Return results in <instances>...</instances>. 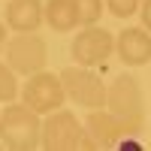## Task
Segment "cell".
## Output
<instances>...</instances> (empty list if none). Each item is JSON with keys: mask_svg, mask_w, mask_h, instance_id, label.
<instances>
[{"mask_svg": "<svg viewBox=\"0 0 151 151\" xmlns=\"http://www.w3.org/2000/svg\"><path fill=\"white\" fill-rule=\"evenodd\" d=\"M60 82H64V91L76 106L82 109H103L106 106V91L109 85H103V79L94 73V67H67L60 70Z\"/></svg>", "mask_w": 151, "mask_h": 151, "instance_id": "cell-4", "label": "cell"}, {"mask_svg": "<svg viewBox=\"0 0 151 151\" xmlns=\"http://www.w3.org/2000/svg\"><path fill=\"white\" fill-rule=\"evenodd\" d=\"M18 94H21V88H18V73L12 70L9 64L0 60V103H12Z\"/></svg>", "mask_w": 151, "mask_h": 151, "instance_id": "cell-12", "label": "cell"}, {"mask_svg": "<svg viewBox=\"0 0 151 151\" xmlns=\"http://www.w3.org/2000/svg\"><path fill=\"white\" fill-rule=\"evenodd\" d=\"M45 24L58 33H70L79 27V12L73 0H48L45 3Z\"/></svg>", "mask_w": 151, "mask_h": 151, "instance_id": "cell-11", "label": "cell"}, {"mask_svg": "<svg viewBox=\"0 0 151 151\" xmlns=\"http://www.w3.org/2000/svg\"><path fill=\"white\" fill-rule=\"evenodd\" d=\"M6 42H9V40H6V24L0 21V52H3V48H6Z\"/></svg>", "mask_w": 151, "mask_h": 151, "instance_id": "cell-16", "label": "cell"}, {"mask_svg": "<svg viewBox=\"0 0 151 151\" xmlns=\"http://www.w3.org/2000/svg\"><path fill=\"white\" fill-rule=\"evenodd\" d=\"M67 91H64V82H60V73H33L27 76V82L21 85V103H27L33 112L40 115H48L64 106Z\"/></svg>", "mask_w": 151, "mask_h": 151, "instance_id": "cell-5", "label": "cell"}, {"mask_svg": "<svg viewBox=\"0 0 151 151\" xmlns=\"http://www.w3.org/2000/svg\"><path fill=\"white\" fill-rule=\"evenodd\" d=\"M106 109L115 112L121 121H127L136 133H142L145 127V97L142 88L133 76H115L106 91Z\"/></svg>", "mask_w": 151, "mask_h": 151, "instance_id": "cell-2", "label": "cell"}, {"mask_svg": "<svg viewBox=\"0 0 151 151\" xmlns=\"http://www.w3.org/2000/svg\"><path fill=\"white\" fill-rule=\"evenodd\" d=\"M45 21V3L42 0H9L6 3V27L15 33H30Z\"/></svg>", "mask_w": 151, "mask_h": 151, "instance_id": "cell-10", "label": "cell"}, {"mask_svg": "<svg viewBox=\"0 0 151 151\" xmlns=\"http://www.w3.org/2000/svg\"><path fill=\"white\" fill-rule=\"evenodd\" d=\"M115 52L124 67H145L151 60V33L145 27H124L115 36Z\"/></svg>", "mask_w": 151, "mask_h": 151, "instance_id": "cell-9", "label": "cell"}, {"mask_svg": "<svg viewBox=\"0 0 151 151\" xmlns=\"http://www.w3.org/2000/svg\"><path fill=\"white\" fill-rule=\"evenodd\" d=\"M139 18H142V27L151 33V0H142V6H139Z\"/></svg>", "mask_w": 151, "mask_h": 151, "instance_id": "cell-15", "label": "cell"}, {"mask_svg": "<svg viewBox=\"0 0 151 151\" xmlns=\"http://www.w3.org/2000/svg\"><path fill=\"white\" fill-rule=\"evenodd\" d=\"M0 148H3V142H0Z\"/></svg>", "mask_w": 151, "mask_h": 151, "instance_id": "cell-17", "label": "cell"}, {"mask_svg": "<svg viewBox=\"0 0 151 151\" xmlns=\"http://www.w3.org/2000/svg\"><path fill=\"white\" fill-rule=\"evenodd\" d=\"M76 12H79V27L85 24H97L103 15V0H73Z\"/></svg>", "mask_w": 151, "mask_h": 151, "instance_id": "cell-13", "label": "cell"}, {"mask_svg": "<svg viewBox=\"0 0 151 151\" xmlns=\"http://www.w3.org/2000/svg\"><path fill=\"white\" fill-rule=\"evenodd\" d=\"M139 6H142V0H106V9L115 18H130L139 12Z\"/></svg>", "mask_w": 151, "mask_h": 151, "instance_id": "cell-14", "label": "cell"}, {"mask_svg": "<svg viewBox=\"0 0 151 151\" xmlns=\"http://www.w3.org/2000/svg\"><path fill=\"white\" fill-rule=\"evenodd\" d=\"M136 130L130 127L127 121H121L115 112L103 109H91L85 118V142L82 148H112L118 145L124 136H133Z\"/></svg>", "mask_w": 151, "mask_h": 151, "instance_id": "cell-8", "label": "cell"}, {"mask_svg": "<svg viewBox=\"0 0 151 151\" xmlns=\"http://www.w3.org/2000/svg\"><path fill=\"white\" fill-rule=\"evenodd\" d=\"M112 52H115V33H109L100 24H85L70 45L73 60L82 67H103Z\"/></svg>", "mask_w": 151, "mask_h": 151, "instance_id": "cell-6", "label": "cell"}, {"mask_svg": "<svg viewBox=\"0 0 151 151\" xmlns=\"http://www.w3.org/2000/svg\"><path fill=\"white\" fill-rule=\"evenodd\" d=\"M42 136V115L33 112L27 103H6L0 112V142L9 151H33L40 148Z\"/></svg>", "mask_w": 151, "mask_h": 151, "instance_id": "cell-1", "label": "cell"}, {"mask_svg": "<svg viewBox=\"0 0 151 151\" xmlns=\"http://www.w3.org/2000/svg\"><path fill=\"white\" fill-rule=\"evenodd\" d=\"M6 64L18 76H33V73L45 70V64H48V45H45V40L36 36V30L15 33L6 42Z\"/></svg>", "mask_w": 151, "mask_h": 151, "instance_id": "cell-7", "label": "cell"}, {"mask_svg": "<svg viewBox=\"0 0 151 151\" xmlns=\"http://www.w3.org/2000/svg\"><path fill=\"white\" fill-rule=\"evenodd\" d=\"M85 142V124L67 112L64 106L42 115V136H40V148L45 151H76Z\"/></svg>", "mask_w": 151, "mask_h": 151, "instance_id": "cell-3", "label": "cell"}]
</instances>
